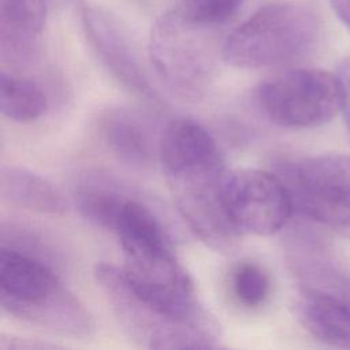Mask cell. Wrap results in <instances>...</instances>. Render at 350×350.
<instances>
[{
  "instance_id": "obj_1",
  "label": "cell",
  "mask_w": 350,
  "mask_h": 350,
  "mask_svg": "<svg viewBox=\"0 0 350 350\" xmlns=\"http://www.w3.org/2000/svg\"><path fill=\"white\" fill-rule=\"evenodd\" d=\"M159 160L189 228L213 250H232L241 232L226 211V161L215 137L196 120L175 119L160 135Z\"/></svg>"
},
{
  "instance_id": "obj_2",
  "label": "cell",
  "mask_w": 350,
  "mask_h": 350,
  "mask_svg": "<svg viewBox=\"0 0 350 350\" xmlns=\"http://www.w3.org/2000/svg\"><path fill=\"white\" fill-rule=\"evenodd\" d=\"M113 232L123 252L122 275L142 301L176 320H215L200 305L190 275L176 258L163 221L149 205L135 196L127 198Z\"/></svg>"
},
{
  "instance_id": "obj_3",
  "label": "cell",
  "mask_w": 350,
  "mask_h": 350,
  "mask_svg": "<svg viewBox=\"0 0 350 350\" xmlns=\"http://www.w3.org/2000/svg\"><path fill=\"white\" fill-rule=\"evenodd\" d=\"M0 305L33 325L74 338L89 336L94 323L88 309L40 257L0 246Z\"/></svg>"
},
{
  "instance_id": "obj_4",
  "label": "cell",
  "mask_w": 350,
  "mask_h": 350,
  "mask_svg": "<svg viewBox=\"0 0 350 350\" xmlns=\"http://www.w3.org/2000/svg\"><path fill=\"white\" fill-rule=\"evenodd\" d=\"M320 36L317 14L305 3L278 0L258 8L221 44V59L238 68L294 62L312 51Z\"/></svg>"
},
{
  "instance_id": "obj_5",
  "label": "cell",
  "mask_w": 350,
  "mask_h": 350,
  "mask_svg": "<svg viewBox=\"0 0 350 350\" xmlns=\"http://www.w3.org/2000/svg\"><path fill=\"white\" fill-rule=\"evenodd\" d=\"M215 30L185 21L172 8L152 26L149 59L172 94L197 100L206 93L219 57Z\"/></svg>"
},
{
  "instance_id": "obj_6",
  "label": "cell",
  "mask_w": 350,
  "mask_h": 350,
  "mask_svg": "<svg viewBox=\"0 0 350 350\" xmlns=\"http://www.w3.org/2000/svg\"><path fill=\"white\" fill-rule=\"evenodd\" d=\"M94 278L120 327L139 346L167 350L219 346L216 321H183L160 313L131 290L120 268L112 264H97Z\"/></svg>"
},
{
  "instance_id": "obj_7",
  "label": "cell",
  "mask_w": 350,
  "mask_h": 350,
  "mask_svg": "<svg viewBox=\"0 0 350 350\" xmlns=\"http://www.w3.org/2000/svg\"><path fill=\"white\" fill-rule=\"evenodd\" d=\"M257 100L267 118L279 126L317 127L342 112L343 86L338 74L293 68L265 79Z\"/></svg>"
},
{
  "instance_id": "obj_8",
  "label": "cell",
  "mask_w": 350,
  "mask_h": 350,
  "mask_svg": "<svg viewBox=\"0 0 350 350\" xmlns=\"http://www.w3.org/2000/svg\"><path fill=\"white\" fill-rule=\"evenodd\" d=\"M223 196L227 215L239 232L272 235L287 224L294 211L287 186L272 171L227 172Z\"/></svg>"
},
{
  "instance_id": "obj_9",
  "label": "cell",
  "mask_w": 350,
  "mask_h": 350,
  "mask_svg": "<svg viewBox=\"0 0 350 350\" xmlns=\"http://www.w3.org/2000/svg\"><path fill=\"white\" fill-rule=\"evenodd\" d=\"M82 27L85 36L104 67L130 92L148 103L159 104L141 57L120 22L98 7H83Z\"/></svg>"
},
{
  "instance_id": "obj_10",
  "label": "cell",
  "mask_w": 350,
  "mask_h": 350,
  "mask_svg": "<svg viewBox=\"0 0 350 350\" xmlns=\"http://www.w3.org/2000/svg\"><path fill=\"white\" fill-rule=\"evenodd\" d=\"M46 11L44 0H0V55L11 67L23 68L40 53Z\"/></svg>"
},
{
  "instance_id": "obj_11",
  "label": "cell",
  "mask_w": 350,
  "mask_h": 350,
  "mask_svg": "<svg viewBox=\"0 0 350 350\" xmlns=\"http://www.w3.org/2000/svg\"><path fill=\"white\" fill-rule=\"evenodd\" d=\"M101 137L107 148L124 164L134 168L149 167L156 154L153 130L141 113L127 108H116L107 112L101 122Z\"/></svg>"
},
{
  "instance_id": "obj_12",
  "label": "cell",
  "mask_w": 350,
  "mask_h": 350,
  "mask_svg": "<svg viewBox=\"0 0 350 350\" xmlns=\"http://www.w3.org/2000/svg\"><path fill=\"white\" fill-rule=\"evenodd\" d=\"M298 317L317 340L340 349H350V305L316 290H306L298 305Z\"/></svg>"
},
{
  "instance_id": "obj_13",
  "label": "cell",
  "mask_w": 350,
  "mask_h": 350,
  "mask_svg": "<svg viewBox=\"0 0 350 350\" xmlns=\"http://www.w3.org/2000/svg\"><path fill=\"white\" fill-rule=\"evenodd\" d=\"M283 182L294 211L350 239V191L298 180Z\"/></svg>"
},
{
  "instance_id": "obj_14",
  "label": "cell",
  "mask_w": 350,
  "mask_h": 350,
  "mask_svg": "<svg viewBox=\"0 0 350 350\" xmlns=\"http://www.w3.org/2000/svg\"><path fill=\"white\" fill-rule=\"evenodd\" d=\"M0 194L14 205L40 213L59 215L67 211V201L60 190L46 178L23 167H1Z\"/></svg>"
},
{
  "instance_id": "obj_15",
  "label": "cell",
  "mask_w": 350,
  "mask_h": 350,
  "mask_svg": "<svg viewBox=\"0 0 350 350\" xmlns=\"http://www.w3.org/2000/svg\"><path fill=\"white\" fill-rule=\"evenodd\" d=\"M131 196L119 182L101 174L83 175L72 190L78 212L92 224L111 231L123 204Z\"/></svg>"
},
{
  "instance_id": "obj_16",
  "label": "cell",
  "mask_w": 350,
  "mask_h": 350,
  "mask_svg": "<svg viewBox=\"0 0 350 350\" xmlns=\"http://www.w3.org/2000/svg\"><path fill=\"white\" fill-rule=\"evenodd\" d=\"M275 172L283 180H298L350 191L349 154L284 159L276 163Z\"/></svg>"
},
{
  "instance_id": "obj_17",
  "label": "cell",
  "mask_w": 350,
  "mask_h": 350,
  "mask_svg": "<svg viewBox=\"0 0 350 350\" xmlns=\"http://www.w3.org/2000/svg\"><path fill=\"white\" fill-rule=\"evenodd\" d=\"M46 108V97L34 82L1 71L0 109L5 118L18 123H30L40 119Z\"/></svg>"
},
{
  "instance_id": "obj_18",
  "label": "cell",
  "mask_w": 350,
  "mask_h": 350,
  "mask_svg": "<svg viewBox=\"0 0 350 350\" xmlns=\"http://www.w3.org/2000/svg\"><path fill=\"white\" fill-rule=\"evenodd\" d=\"M245 0H179L172 10L185 21L211 29L226 25Z\"/></svg>"
},
{
  "instance_id": "obj_19",
  "label": "cell",
  "mask_w": 350,
  "mask_h": 350,
  "mask_svg": "<svg viewBox=\"0 0 350 350\" xmlns=\"http://www.w3.org/2000/svg\"><path fill=\"white\" fill-rule=\"evenodd\" d=\"M232 291L235 298L246 308H257L269 294V279L256 262H242L232 273Z\"/></svg>"
},
{
  "instance_id": "obj_20",
  "label": "cell",
  "mask_w": 350,
  "mask_h": 350,
  "mask_svg": "<svg viewBox=\"0 0 350 350\" xmlns=\"http://www.w3.org/2000/svg\"><path fill=\"white\" fill-rule=\"evenodd\" d=\"M338 77L343 86V107L342 113L347 133L350 135V57L345 59L338 67Z\"/></svg>"
},
{
  "instance_id": "obj_21",
  "label": "cell",
  "mask_w": 350,
  "mask_h": 350,
  "mask_svg": "<svg viewBox=\"0 0 350 350\" xmlns=\"http://www.w3.org/2000/svg\"><path fill=\"white\" fill-rule=\"evenodd\" d=\"M332 11L350 31V0H329Z\"/></svg>"
}]
</instances>
